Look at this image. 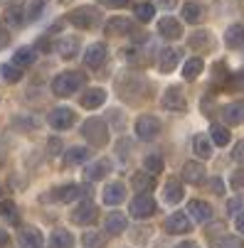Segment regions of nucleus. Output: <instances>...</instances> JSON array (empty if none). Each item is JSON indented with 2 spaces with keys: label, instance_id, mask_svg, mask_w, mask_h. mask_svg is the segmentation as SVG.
<instances>
[{
  "label": "nucleus",
  "instance_id": "bb28decb",
  "mask_svg": "<svg viewBox=\"0 0 244 248\" xmlns=\"http://www.w3.org/2000/svg\"><path fill=\"white\" fill-rule=\"evenodd\" d=\"M225 45L229 49H237L244 45V25H232L227 32H225Z\"/></svg>",
  "mask_w": 244,
  "mask_h": 248
},
{
  "label": "nucleus",
  "instance_id": "9b49d317",
  "mask_svg": "<svg viewBox=\"0 0 244 248\" xmlns=\"http://www.w3.org/2000/svg\"><path fill=\"white\" fill-rule=\"evenodd\" d=\"M72 221L74 224H79V226H87V224H94L96 221V206L87 199V202H82L74 211H72Z\"/></svg>",
  "mask_w": 244,
  "mask_h": 248
},
{
  "label": "nucleus",
  "instance_id": "1a4fd4ad",
  "mask_svg": "<svg viewBox=\"0 0 244 248\" xmlns=\"http://www.w3.org/2000/svg\"><path fill=\"white\" fill-rule=\"evenodd\" d=\"M163 229L168 233H188V231H192V221H190V217L185 214V211H175V214H170L165 219Z\"/></svg>",
  "mask_w": 244,
  "mask_h": 248
},
{
  "label": "nucleus",
  "instance_id": "8fccbe9b",
  "mask_svg": "<svg viewBox=\"0 0 244 248\" xmlns=\"http://www.w3.org/2000/svg\"><path fill=\"white\" fill-rule=\"evenodd\" d=\"M59 150H62V140L52 138V140H50V155H57Z\"/></svg>",
  "mask_w": 244,
  "mask_h": 248
},
{
  "label": "nucleus",
  "instance_id": "49530a36",
  "mask_svg": "<svg viewBox=\"0 0 244 248\" xmlns=\"http://www.w3.org/2000/svg\"><path fill=\"white\" fill-rule=\"evenodd\" d=\"M8 45H10V32L5 25H0V49H5Z\"/></svg>",
  "mask_w": 244,
  "mask_h": 248
},
{
  "label": "nucleus",
  "instance_id": "4be33fe9",
  "mask_svg": "<svg viewBox=\"0 0 244 248\" xmlns=\"http://www.w3.org/2000/svg\"><path fill=\"white\" fill-rule=\"evenodd\" d=\"M126 199V187L121 182H111L106 185V189H104V204H109V206H116Z\"/></svg>",
  "mask_w": 244,
  "mask_h": 248
},
{
  "label": "nucleus",
  "instance_id": "7c9ffc66",
  "mask_svg": "<svg viewBox=\"0 0 244 248\" xmlns=\"http://www.w3.org/2000/svg\"><path fill=\"white\" fill-rule=\"evenodd\" d=\"M35 57H37V52H35L32 47H20V49L13 54V64H17L20 69H25V66L35 64Z\"/></svg>",
  "mask_w": 244,
  "mask_h": 248
},
{
  "label": "nucleus",
  "instance_id": "72a5a7b5",
  "mask_svg": "<svg viewBox=\"0 0 244 248\" xmlns=\"http://www.w3.org/2000/svg\"><path fill=\"white\" fill-rule=\"evenodd\" d=\"M190 47L192 49H205V47H212V37L207 30H197L192 37H190Z\"/></svg>",
  "mask_w": 244,
  "mask_h": 248
},
{
  "label": "nucleus",
  "instance_id": "c85d7f7f",
  "mask_svg": "<svg viewBox=\"0 0 244 248\" xmlns=\"http://www.w3.org/2000/svg\"><path fill=\"white\" fill-rule=\"evenodd\" d=\"M192 150H195L197 157L207 160V157L212 155V140H210V138H205V135H195V140H192Z\"/></svg>",
  "mask_w": 244,
  "mask_h": 248
},
{
  "label": "nucleus",
  "instance_id": "f03ea898",
  "mask_svg": "<svg viewBox=\"0 0 244 248\" xmlns=\"http://www.w3.org/2000/svg\"><path fill=\"white\" fill-rule=\"evenodd\" d=\"M84 84H87V74H84V72H64V74L54 77V81H52V93L59 96V98H67V96L77 93Z\"/></svg>",
  "mask_w": 244,
  "mask_h": 248
},
{
  "label": "nucleus",
  "instance_id": "6e6d98bb",
  "mask_svg": "<svg viewBox=\"0 0 244 248\" xmlns=\"http://www.w3.org/2000/svg\"><path fill=\"white\" fill-rule=\"evenodd\" d=\"M175 248H197V243H192V241H185V243H178Z\"/></svg>",
  "mask_w": 244,
  "mask_h": 248
},
{
  "label": "nucleus",
  "instance_id": "9d476101",
  "mask_svg": "<svg viewBox=\"0 0 244 248\" xmlns=\"http://www.w3.org/2000/svg\"><path fill=\"white\" fill-rule=\"evenodd\" d=\"M106 54H109L106 45H104V42H94V45L84 52V64H87L89 69H99L104 62H106Z\"/></svg>",
  "mask_w": 244,
  "mask_h": 248
},
{
  "label": "nucleus",
  "instance_id": "f8f14e48",
  "mask_svg": "<svg viewBox=\"0 0 244 248\" xmlns=\"http://www.w3.org/2000/svg\"><path fill=\"white\" fill-rule=\"evenodd\" d=\"M131 187L138 192V194H151V189H156V174L141 170L131 177Z\"/></svg>",
  "mask_w": 244,
  "mask_h": 248
},
{
  "label": "nucleus",
  "instance_id": "ea45409f",
  "mask_svg": "<svg viewBox=\"0 0 244 248\" xmlns=\"http://www.w3.org/2000/svg\"><path fill=\"white\" fill-rule=\"evenodd\" d=\"M143 170L151 172V174H160V172H163V160H160L158 155H148V157L143 160Z\"/></svg>",
  "mask_w": 244,
  "mask_h": 248
},
{
  "label": "nucleus",
  "instance_id": "6ab92c4d",
  "mask_svg": "<svg viewBox=\"0 0 244 248\" xmlns=\"http://www.w3.org/2000/svg\"><path fill=\"white\" fill-rule=\"evenodd\" d=\"M106 101V91L104 89H87L84 93H82V98H79V103L84 106V108H89V111H94V108H99V106Z\"/></svg>",
  "mask_w": 244,
  "mask_h": 248
},
{
  "label": "nucleus",
  "instance_id": "a878e982",
  "mask_svg": "<svg viewBox=\"0 0 244 248\" xmlns=\"http://www.w3.org/2000/svg\"><path fill=\"white\" fill-rule=\"evenodd\" d=\"M89 155H91V150H89V148H69V150L64 153V165H67V167H72V165H82V162H87V160H89Z\"/></svg>",
  "mask_w": 244,
  "mask_h": 248
},
{
  "label": "nucleus",
  "instance_id": "ddd939ff",
  "mask_svg": "<svg viewBox=\"0 0 244 248\" xmlns=\"http://www.w3.org/2000/svg\"><path fill=\"white\" fill-rule=\"evenodd\" d=\"M178 64H180V49L165 47V49L160 52V57H158V69H160L163 74H170Z\"/></svg>",
  "mask_w": 244,
  "mask_h": 248
},
{
  "label": "nucleus",
  "instance_id": "58836bf2",
  "mask_svg": "<svg viewBox=\"0 0 244 248\" xmlns=\"http://www.w3.org/2000/svg\"><path fill=\"white\" fill-rule=\"evenodd\" d=\"M5 20H8L10 25H22V22L27 20V17H25V5H13V8H8Z\"/></svg>",
  "mask_w": 244,
  "mask_h": 248
},
{
  "label": "nucleus",
  "instance_id": "c756f323",
  "mask_svg": "<svg viewBox=\"0 0 244 248\" xmlns=\"http://www.w3.org/2000/svg\"><path fill=\"white\" fill-rule=\"evenodd\" d=\"M22 241L27 243V248H42L45 236L40 233V229H35V226H25V229H22Z\"/></svg>",
  "mask_w": 244,
  "mask_h": 248
},
{
  "label": "nucleus",
  "instance_id": "4d7b16f0",
  "mask_svg": "<svg viewBox=\"0 0 244 248\" xmlns=\"http://www.w3.org/2000/svg\"><path fill=\"white\" fill-rule=\"evenodd\" d=\"M0 192H3V189H0Z\"/></svg>",
  "mask_w": 244,
  "mask_h": 248
},
{
  "label": "nucleus",
  "instance_id": "79ce46f5",
  "mask_svg": "<svg viewBox=\"0 0 244 248\" xmlns=\"http://www.w3.org/2000/svg\"><path fill=\"white\" fill-rule=\"evenodd\" d=\"M0 217H5V219H17V214H15V204L10 202V199H5V202H0Z\"/></svg>",
  "mask_w": 244,
  "mask_h": 248
},
{
  "label": "nucleus",
  "instance_id": "4c0bfd02",
  "mask_svg": "<svg viewBox=\"0 0 244 248\" xmlns=\"http://www.w3.org/2000/svg\"><path fill=\"white\" fill-rule=\"evenodd\" d=\"M82 241H84L87 248H104V246H106V236H104V233H96V231H87Z\"/></svg>",
  "mask_w": 244,
  "mask_h": 248
},
{
  "label": "nucleus",
  "instance_id": "20e7f679",
  "mask_svg": "<svg viewBox=\"0 0 244 248\" xmlns=\"http://www.w3.org/2000/svg\"><path fill=\"white\" fill-rule=\"evenodd\" d=\"M67 20L72 22L77 30H91V27L99 22V13H96V8H91V5H82V8H77V10L69 13Z\"/></svg>",
  "mask_w": 244,
  "mask_h": 248
},
{
  "label": "nucleus",
  "instance_id": "f3484780",
  "mask_svg": "<svg viewBox=\"0 0 244 248\" xmlns=\"http://www.w3.org/2000/svg\"><path fill=\"white\" fill-rule=\"evenodd\" d=\"M158 32L163 34L165 40H180L183 37V27H180V22L175 17H163L158 22Z\"/></svg>",
  "mask_w": 244,
  "mask_h": 248
},
{
  "label": "nucleus",
  "instance_id": "39448f33",
  "mask_svg": "<svg viewBox=\"0 0 244 248\" xmlns=\"http://www.w3.org/2000/svg\"><path fill=\"white\" fill-rule=\"evenodd\" d=\"M160 130H163V125H160V121L156 118V116H138L136 118V135L141 138V140H153V138H158L160 135Z\"/></svg>",
  "mask_w": 244,
  "mask_h": 248
},
{
  "label": "nucleus",
  "instance_id": "f704fd0d",
  "mask_svg": "<svg viewBox=\"0 0 244 248\" xmlns=\"http://www.w3.org/2000/svg\"><path fill=\"white\" fill-rule=\"evenodd\" d=\"M133 13H136V20H138V22H151V20L156 17V8H153L151 3H138V5L133 8Z\"/></svg>",
  "mask_w": 244,
  "mask_h": 248
},
{
  "label": "nucleus",
  "instance_id": "0eeeda50",
  "mask_svg": "<svg viewBox=\"0 0 244 248\" xmlns=\"http://www.w3.org/2000/svg\"><path fill=\"white\" fill-rule=\"evenodd\" d=\"M156 214V199L151 194H136L131 202V217L133 219H148Z\"/></svg>",
  "mask_w": 244,
  "mask_h": 248
},
{
  "label": "nucleus",
  "instance_id": "c9c22d12",
  "mask_svg": "<svg viewBox=\"0 0 244 248\" xmlns=\"http://www.w3.org/2000/svg\"><path fill=\"white\" fill-rule=\"evenodd\" d=\"M0 74H3V79L5 81H10V84H15V81H20L22 79V69L17 66V64H3V66H0Z\"/></svg>",
  "mask_w": 244,
  "mask_h": 248
},
{
  "label": "nucleus",
  "instance_id": "412c9836",
  "mask_svg": "<svg viewBox=\"0 0 244 248\" xmlns=\"http://www.w3.org/2000/svg\"><path fill=\"white\" fill-rule=\"evenodd\" d=\"M222 116H225V123L227 125H237L244 121V101H234V103H227L222 108Z\"/></svg>",
  "mask_w": 244,
  "mask_h": 248
},
{
  "label": "nucleus",
  "instance_id": "37998d69",
  "mask_svg": "<svg viewBox=\"0 0 244 248\" xmlns=\"http://www.w3.org/2000/svg\"><path fill=\"white\" fill-rule=\"evenodd\" d=\"M227 79H229V74H227V66L220 62V64H215V86H225L227 84Z\"/></svg>",
  "mask_w": 244,
  "mask_h": 248
},
{
  "label": "nucleus",
  "instance_id": "6e6552de",
  "mask_svg": "<svg viewBox=\"0 0 244 248\" xmlns=\"http://www.w3.org/2000/svg\"><path fill=\"white\" fill-rule=\"evenodd\" d=\"M74 121H77L74 111H72V108H64V106H62V108L50 111V116H47V123H50L54 130H67V128H72Z\"/></svg>",
  "mask_w": 244,
  "mask_h": 248
},
{
  "label": "nucleus",
  "instance_id": "473e14b6",
  "mask_svg": "<svg viewBox=\"0 0 244 248\" xmlns=\"http://www.w3.org/2000/svg\"><path fill=\"white\" fill-rule=\"evenodd\" d=\"M202 69H205L202 59H188V62H185V66H183V79L195 81V79L202 74Z\"/></svg>",
  "mask_w": 244,
  "mask_h": 248
},
{
  "label": "nucleus",
  "instance_id": "e433bc0d",
  "mask_svg": "<svg viewBox=\"0 0 244 248\" xmlns=\"http://www.w3.org/2000/svg\"><path fill=\"white\" fill-rule=\"evenodd\" d=\"M202 17V8L197 3H185L183 5V20L185 22H200Z\"/></svg>",
  "mask_w": 244,
  "mask_h": 248
},
{
  "label": "nucleus",
  "instance_id": "aec40b11",
  "mask_svg": "<svg viewBox=\"0 0 244 248\" xmlns=\"http://www.w3.org/2000/svg\"><path fill=\"white\" fill-rule=\"evenodd\" d=\"M183 180L188 185H202L205 182V165H200V162H185L183 165Z\"/></svg>",
  "mask_w": 244,
  "mask_h": 248
},
{
  "label": "nucleus",
  "instance_id": "a211bd4d",
  "mask_svg": "<svg viewBox=\"0 0 244 248\" xmlns=\"http://www.w3.org/2000/svg\"><path fill=\"white\" fill-rule=\"evenodd\" d=\"M126 226H128V221H126V217L121 214V211H111V214H106L104 229H106V233H109V236H119V233H123V231H126Z\"/></svg>",
  "mask_w": 244,
  "mask_h": 248
},
{
  "label": "nucleus",
  "instance_id": "f257e3e1",
  "mask_svg": "<svg viewBox=\"0 0 244 248\" xmlns=\"http://www.w3.org/2000/svg\"><path fill=\"white\" fill-rule=\"evenodd\" d=\"M116 86H119L121 98H126V101H138L141 96H148V91H146V89H148L146 79H143L141 74H136V72H126L123 77H119Z\"/></svg>",
  "mask_w": 244,
  "mask_h": 248
},
{
  "label": "nucleus",
  "instance_id": "dca6fc26",
  "mask_svg": "<svg viewBox=\"0 0 244 248\" xmlns=\"http://www.w3.org/2000/svg\"><path fill=\"white\" fill-rule=\"evenodd\" d=\"M188 211H190V217L197 221V224H205V221H210L212 219V206L202 202V199H192L188 204Z\"/></svg>",
  "mask_w": 244,
  "mask_h": 248
},
{
  "label": "nucleus",
  "instance_id": "5fc2aeb1",
  "mask_svg": "<svg viewBox=\"0 0 244 248\" xmlns=\"http://www.w3.org/2000/svg\"><path fill=\"white\" fill-rule=\"evenodd\" d=\"M234 224H237V229H239V233H244V211H242V214H237V219H234Z\"/></svg>",
  "mask_w": 244,
  "mask_h": 248
},
{
  "label": "nucleus",
  "instance_id": "a19ab883",
  "mask_svg": "<svg viewBox=\"0 0 244 248\" xmlns=\"http://www.w3.org/2000/svg\"><path fill=\"white\" fill-rule=\"evenodd\" d=\"M217 248H244V238H239V236H222L217 241Z\"/></svg>",
  "mask_w": 244,
  "mask_h": 248
},
{
  "label": "nucleus",
  "instance_id": "a18cd8bd",
  "mask_svg": "<svg viewBox=\"0 0 244 248\" xmlns=\"http://www.w3.org/2000/svg\"><path fill=\"white\" fill-rule=\"evenodd\" d=\"M229 86H232L234 91H244V69H242V72H237V74L229 79Z\"/></svg>",
  "mask_w": 244,
  "mask_h": 248
},
{
  "label": "nucleus",
  "instance_id": "09e8293b",
  "mask_svg": "<svg viewBox=\"0 0 244 248\" xmlns=\"http://www.w3.org/2000/svg\"><path fill=\"white\" fill-rule=\"evenodd\" d=\"M232 157H234L237 162H244V140L234 145V153H232Z\"/></svg>",
  "mask_w": 244,
  "mask_h": 248
},
{
  "label": "nucleus",
  "instance_id": "603ef678",
  "mask_svg": "<svg viewBox=\"0 0 244 248\" xmlns=\"http://www.w3.org/2000/svg\"><path fill=\"white\" fill-rule=\"evenodd\" d=\"M210 187H212V192H215V194H222V192H225L222 180H212V182H210Z\"/></svg>",
  "mask_w": 244,
  "mask_h": 248
},
{
  "label": "nucleus",
  "instance_id": "864d4df0",
  "mask_svg": "<svg viewBox=\"0 0 244 248\" xmlns=\"http://www.w3.org/2000/svg\"><path fill=\"white\" fill-rule=\"evenodd\" d=\"M10 243V236H8V231L5 229H0V248H3V246H8Z\"/></svg>",
  "mask_w": 244,
  "mask_h": 248
},
{
  "label": "nucleus",
  "instance_id": "4468645a",
  "mask_svg": "<svg viewBox=\"0 0 244 248\" xmlns=\"http://www.w3.org/2000/svg\"><path fill=\"white\" fill-rule=\"evenodd\" d=\"M82 194H89V187H79V185H64V187H59V189H54L52 192V199H57V202H74V199H79Z\"/></svg>",
  "mask_w": 244,
  "mask_h": 248
},
{
  "label": "nucleus",
  "instance_id": "5701e85b",
  "mask_svg": "<svg viewBox=\"0 0 244 248\" xmlns=\"http://www.w3.org/2000/svg\"><path fill=\"white\" fill-rule=\"evenodd\" d=\"M74 246V236L67 229H54L50 236V248H72Z\"/></svg>",
  "mask_w": 244,
  "mask_h": 248
},
{
  "label": "nucleus",
  "instance_id": "2f4dec72",
  "mask_svg": "<svg viewBox=\"0 0 244 248\" xmlns=\"http://www.w3.org/2000/svg\"><path fill=\"white\" fill-rule=\"evenodd\" d=\"M210 140L215 145H220V148H225L229 140H232V133L225 128V125H220V123H215L212 128H210Z\"/></svg>",
  "mask_w": 244,
  "mask_h": 248
},
{
  "label": "nucleus",
  "instance_id": "de8ad7c7",
  "mask_svg": "<svg viewBox=\"0 0 244 248\" xmlns=\"http://www.w3.org/2000/svg\"><path fill=\"white\" fill-rule=\"evenodd\" d=\"M101 5H106V8H126L131 0H99Z\"/></svg>",
  "mask_w": 244,
  "mask_h": 248
},
{
  "label": "nucleus",
  "instance_id": "3c124183",
  "mask_svg": "<svg viewBox=\"0 0 244 248\" xmlns=\"http://www.w3.org/2000/svg\"><path fill=\"white\" fill-rule=\"evenodd\" d=\"M5 157H8V145L3 143V138H0V167H3V162H5Z\"/></svg>",
  "mask_w": 244,
  "mask_h": 248
},
{
  "label": "nucleus",
  "instance_id": "cd10ccee",
  "mask_svg": "<svg viewBox=\"0 0 244 248\" xmlns=\"http://www.w3.org/2000/svg\"><path fill=\"white\" fill-rule=\"evenodd\" d=\"M57 52H59L64 59L77 57V52H79V40H77V37H62V40L57 42Z\"/></svg>",
  "mask_w": 244,
  "mask_h": 248
},
{
  "label": "nucleus",
  "instance_id": "393cba45",
  "mask_svg": "<svg viewBox=\"0 0 244 248\" xmlns=\"http://www.w3.org/2000/svg\"><path fill=\"white\" fill-rule=\"evenodd\" d=\"M106 32L109 34H131L133 32V22L128 17H111L106 22Z\"/></svg>",
  "mask_w": 244,
  "mask_h": 248
},
{
  "label": "nucleus",
  "instance_id": "c03bdc74",
  "mask_svg": "<svg viewBox=\"0 0 244 248\" xmlns=\"http://www.w3.org/2000/svg\"><path fill=\"white\" fill-rule=\"evenodd\" d=\"M232 189L244 192V170H237V172L232 174Z\"/></svg>",
  "mask_w": 244,
  "mask_h": 248
},
{
  "label": "nucleus",
  "instance_id": "7ed1b4c3",
  "mask_svg": "<svg viewBox=\"0 0 244 248\" xmlns=\"http://www.w3.org/2000/svg\"><path fill=\"white\" fill-rule=\"evenodd\" d=\"M82 135L87 138V143H91L96 148H104L109 143V125L101 118H87L84 125H82Z\"/></svg>",
  "mask_w": 244,
  "mask_h": 248
},
{
  "label": "nucleus",
  "instance_id": "2eb2a0df",
  "mask_svg": "<svg viewBox=\"0 0 244 248\" xmlns=\"http://www.w3.org/2000/svg\"><path fill=\"white\" fill-rule=\"evenodd\" d=\"M109 172H111V162H109V160H96V162L87 165L84 180H87V182H99V180H104Z\"/></svg>",
  "mask_w": 244,
  "mask_h": 248
},
{
  "label": "nucleus",
  "instance_id": "b1692460",
  "mask_svg": "<svg viewBox=\"0 0 244 248\" xmlns=\"http://www.w3.org/2000/svg\"><path fill=\"white\" fill-rule=\"evenodd\" d=\"M183 185L178 182V180H168L165 182V189H163V199H165V204H178L180 199H183Z\"/></svg>",
  "mask_w": 244,
  "mask_h": 248
},
{
  "label": "nucleus",
  "instance_id": "423d86ee",
  "mask_svg": "<svg viewBox=\"0 0 244 248\" xmlns=\"http://www.w3.org/2000/svg\"><path fill=\"white\" fill-rule=\"evenodd\" d=\"M160 103H163V108H165V111H170V113H183V111L188 108V98H185V93H183L178 86L165 89V93H163Z\"/></svg>",
  "mask_w": 244,
  "mask_h": 248
}]
</instances>
